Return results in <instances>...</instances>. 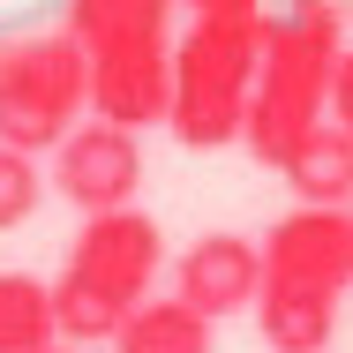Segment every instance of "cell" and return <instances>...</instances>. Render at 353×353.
<instances>
[{"instance_id":"3957f363","label":"cell","mask_w":353,"mask_h":353,"mask_svg":"<svg viewBox=\"0 0 353 353\" xmlns=\"http://www.w3.org/2000/svg\"><path fill=\"white\" fill-rule=\"evenodd\" d=\"M263 23H271V8H241V15H196L173 38V121L165 128L188 150H233L248 136Z\"/></svg>"},{"instance_id":"6da1fadb","label":"cell","mask_w":353,"mask_h":353,"mask_svg":"<svg viewBox=\"0 0 353 353\" xmlns=\"http://www.w3.org/2000/svg\"><path fill=\"white\" fill-rule=\"evenodd\" d=\"M346 61V8L339 0H285L263 23V68L248 98L241 150L279 173L301 143L331 121V75Z\"/></svg>"},{"instance_id":"52a82bcc","label":"cell","mask_w":353,"mask_h":353,"mask_svg":"<svg viewBox=\"0 0 353 353\" xmlns=\"http://www.w3.org/2000/svg\"><path fill=\"white\" fill-rule=\"evenodd\" d=\"M165 285H173L188 308H203L211 323L248 316V308L263 301V248H256L248 233H196V241L173 256Z\"/></svg>"},{"instance_id":"7a4b0ae2","label":"cell","mask_w":353,"mask_h":353,"mask_svg":"<svg viewBox=\"0 0 353 353\" xmlns=\"http://www.w3.org/2000/svg\"><path fill=\"white\" fill-rule=\"evenodd\" d=\"M165 271H173L165 263V225L143 211V203L83 218V233H75L68 256H61V279H53L61 339L68 346H90V339L113 346V331L158 293Z\"/></svg>"},{"instance_id":"8992f818","label":"cell","mask_w":353,"mask_h":353,"mask_svg":"<svg viewBox=\"0 0 353 353\" xmlns=\"http://www.w3.org/2000/svg\"><path fill=\"white\" fill-rule=\"evenodd\" d=\"M263 285H301V293L346 301V285H353V211L293 203L263 233Z\"/></svg>"},{"instance_id":"ba28073f","label":"cell","mask_w":353,"mask_h":353,"mask_svg":"<svg viewBox=\"0 0 353 353\" xmlns=\"http://www.w3.org/2000/svg\"><path fill=\"white\" fill-rule=\"evenodd\" d=\"M90 113L113 128H165L173 121V46L158 53H98L90 61Z\"/></svg>"},{"instance_id":"5b68a950","label":"cell","mask_w":353,"mask_h":353,"mask_svg":"<svg viewBox=\"0 0 353 353\" xmlns=\"http://www.w3.org/2000/svg\"><path fill=\"white\" fill-rule=\"evenodd\" d=\"M53 196H61L68 211H83V218L128 211L143 196V136L90 113V121L53 150Z\"/></svg>"},{"instance_id":"4fadbf2b","label":"cell","mask_w":353,"mask_h":353,"mask_svg":"<svg viewBox=\"0 0 353 353\" xmlns=\"http://www.w3.org/2000/svg\"><path fill=\"white\" fill-rule=\"evenodd\" d=\"M53 339H61L53 285L30 279V271H0V353H38Z\"/></svg>"},{"instance_id":"2e32d148","label":"cell","mask_w":353,"mask_h":353,"mask_svg":"<svg viewBox=\"0 0 353 353\" xmlns=\"http://www.w3.org/2000/svg\"><path fill=\"white\" fill-rule=\"evenodd\" d=\"M188 15H241V8H263V0H181Z\"/></svg>"},{"instance_id":"30bf717a","label":"cell","mask_w":353,"mask_h":353,"mask_svg":"<svg viewBox=\"0 0 353 353\" xmlns=\"http://www.w3.org/2000/svg\"><path fill=\"white\" fill-rule=\"evenodd\" d=\"M113 353H218V323L165 285L113 331Z\"/></svg>"},{"instance_id":"5bb4252c","label":"cell","mask_w":353,"mask_h":353,"mask_svg":"<svg viewBox=\"0 0 353 353\" xmlns=\"http://www.w3.org/2000/svg\"><path fill=\"white\" fill-rule=\"evenodd\" d=\"M38 203H46V173H38V158L0 143V233H15Z\"/></svg>"},{"instance_id":"9c48e42d","label":"cell","mask_w":353,"mask_h":353,"mask_svg":"<svg viewBox=\"0 0 353 353\" xmlns=\"http://www.w3.org/2000/svg\"><path fill=\"white\" fill-rule=\"evenodd\" d=\"M173 15H181V0H68L61 30H68L90 61H98V53H158V46L181 38Z\"/></svg>"},{"instance_id":"9a60e30c","label":"cell","mask_w":353,"mask_h":353,"mask_svg":"<svg viewBox=\"0 0 353 353\" xmlns=\"http://www.w3.org/2000/svg\"><path fill=\"white\" fill-rule=\"evenodd\" d=\"M331 128L353 136V46H346V61H339V75H331Z\"/></svg>"},{"instance_id":"e0dca14e","label":"cell","mask_w":353,"mask_h":353,"mask_svg":"<svg viewBox=\"0 0 353 353\" xmlns=\"http://www.w3.org/2000/svg\"><path fill=\"white\" fill-rule=\"evenodd\" d=\"M38 353H83V346H68V339H53V346H38Z\"/></svg>"},{"instance_id":"277c9868","label":"cell","mask_w":353,"mask_h":353,"mask_svg":"<svg viewBox=\"0 0 353 353\" xmlns=\"http://www.w3.org/2000/svg\"><path fill=\"white\" fill-rule=\"evenodd\" d=\"M90 121V53L68 30L23 38L0 53V143L53 158L61 143Z\"/></svg>"},{"instance_id":"8fae6325","label":"cell","mask_w":353,"mask_h":353,"mask_svg":"<svg viewBox=\"0 0 353 353\" xmlns=\"http://www.w3.org/2000/svg\"><path fill=\"white\" fill-rule=\"evenodd\" d=\"M256 331L271 353H331L339 331V301L331 293H301V285H263L256 301Z\"/></svg>"},{"instance_id":"7c38bea8","label":"cell","mask_w":353,"mask_h":353,"mask_svg":"<svg viewBox=\"0 0 353 353\" xmlns=\"http://www.w3.org/2000/svg\"><path fill=\"white\" fill-rule=\"evenodd\" d=\"M279 173H285V188H293V203H316V211H353V136H339L331 121L301 143Z\"/></svg>"}]
</instances>
